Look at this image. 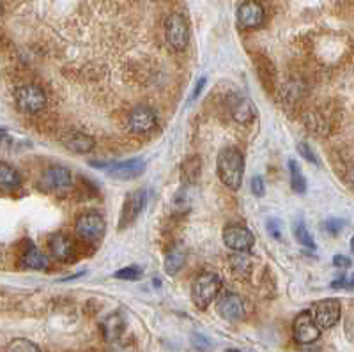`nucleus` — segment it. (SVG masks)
<instances>
[{"label":"nucleus","instance_id":"1","mask_svg":"<svg viewBox=\"0 0 354 352\" xmlns=\"http://www.w3.org/2000/svg\"><path fill=\"white\" fill-rule=\"evenodd\" d=\"M216 172L220 180L227 188L239 189L243 185V172H245V160L243 154L234 147H227L218 154Z\"/></svg>","mask_w":354,"mask_h":352},{"label":"nucleus","instance_id":"2","mask_svg":"<svg viewBox=\"0 0 354 352\" xmlns=\"http://www.w3.org/2000/svg\"><path fill=\"white\" fill-rule=\"evenodd\" d=\"M221 280L214 272H202L192 284V301L198 310H205L218 297Z\"/></svg>","mask_w":354,"mask_h":352},{"label":"nucleus","instance_id":"3","mask_svg":"<svg viewBox=\"0 0 354 352\" xmlns=\"http://www.w3.org/2000/svg\"><path fill=\"white\" fill-rule=\"evenodd\" d=\"M105 220L101 218V214L94 211L80 214L77 218V223H75V232L85 243H97L101 237L105 236Z\"/></svg>","mask_w":354,"mask_h":352},{"label":"nucleus","instance_id":"4","mask_svg":"<svg viewBox=\"0 0 354 352\" xmlns=\"http://www.w3.org/2000/svg\"><path fill=\"white\" fill-rule=\"evenodd\" d=\"M15 100H17L18 109L25 113H39L41 110H44L46 106V94L41 87L37 85H21V87L17 89L15 93Z\"/></svg>","mask_w":354,"mask_h":352},{"label":"nucleus","instance_id":"5","mask_svg":"<svg viewBox=\"0 0 354 352\" xmlns=\"http://www.w3.org/2000/svg\"><path fill=\"white\" fill-rule=\"evenodd\" d=\"M165 39L170 44V48L183 52L188 46L189 41V27L188 21L183 15H170L165 20Z\"/></svg>","mask_w":354,"mask_h":352},{"label":"nucleus","instance_id":"6","mask_svg":"<svg viewBox=\"0 0 354 352\" xmlns=\"http://www.w3.org/2000/svg\"><path fill=\"white\" fill-rule=\"evenodd\" d=\"M340 313H342V306L337 299H322L314 304L310 315L319 329H330L340 320Z\"/></svg>","mask_w":354,"mask_h":352},{"label":"nucleus","instance_id":"7","mask_svg":"<svg viewBox=\"0 0 354 352\" xmlns=\"http://www.w3.org/2000/svg\"><path fill=\"white\" fill-rule=\"evenodd\" d=\"M223 243L232 252H250L255 243L254 234L243 225H227L223 230Z\"/></svg>","mask_w":354,"mask_h":352},{"label":"nucleus","instance_id":"8","mask_svg":"<svg viewBox=\"0 0 354 352\" xmlns=\"http://www.w3.org/2000/svg\"><path fill=\"white\" fill-rule=\"evenodd\" d=\"M292 333L294 340L301 345L314 344V342L319 340V336H321V329L317 328V324L314 322L310 312H301L294 319Z\"/></svg>","mask_w":354,"mask_h":352},{"label":"nucleus","instance_id":"9","mask_svg":"<svg viewBox=\"0 0 354 352\" xmlns=\"http://www.w3.org/2000/svg\"><path fill=\"white\" fill-rule=\"evenodd\" d=\"M71 172L66 167H50L43 172L39 179V186L44 192H62L71 186Z\"/></svg>","mask_w":354,"mask_h":352},{"label":"nucleus","instance_id":"10","mask_svg":"<svg viewBox=\"0 0 354 352\" xmlns=\"http://www.w3.org/2000/svg\"><path fill=\"white\" fill-rule=\"evenodd\" d=\"M145 201H147V193L144 189H135V192L129 193L126 196V202L122 205L121 212V221H119V227L126 228L137 220L142 214V211L145 209Z\"/></svg>","mask_w":354,"mask_h":352},{"label":"nucleus","instance_id":"11","mask_svg":"<svg viewBox=\"0 0 354 352\" xmlns=\"http://www.w3.org/2000/svg\"><path fill=\"white\" fill-rule=\"evenodd\" d=\"M216 310L221 319L225 320H241L245 317V301L239 294L225 293L216 301Z\"/></svg>","mask_w":354,"mask_h":352},{"label":"nucleus","instance_id":"12","mask_svg":"<svg viewBox=\"0 0 354 352\" xmlns=\"http://www.w3.org/2000/svg\"><path fill=\"white\" fill-rule=\"evenodd\" d=\"M129 129L137 135H144V133H149L156 128L158 117L156 112L149 106H137L129 113Z\"/></svg>","mask_w":354,"mask_h":352},{"label":"nucleus","instance_id":"13","mask_svg":"<svg viewBox=\"0 0 354 352\" xmlns=\"http://www.w3.org/2000/svg\"><path fill=\"white\" fill-rule=\"evenodd\" d=\"M266 20V11L259 2L255 0H248L241 8L238 9V24L239 27L246 28V30H252V28H257L264 24Z\"/></svg>","mask_w":354,"mask_h":352},{"label":"nucleus","instance_id":"14","mask_svg":"<svg viewBox=\"0 0 354 352\" xmlns=\"http://www.w3.org/2000/svg\"><path fill=\"white\" fill-rule=\"evenodd\" d=\"M145 170V163L140 158H133V160L121 161V163H113L106 167V174L113 179L119 180H131L137 179L138 176H142V172Z\"/></svg>","mask_w":354,"mask_h":352},{"label":"nucleus","instance_id":"15","mask_svg":"<svg viewBox=\"0 0 354 352\" xmlns=\"http://www.w3.org/2000/svg\"><path fill=\"white\" fill-rule=\"evenodd\" d=\"M62 145H64L68 151L77 152V154H87L94 149L96 142H94L93 136H88L87 133L82 131H68L61 136Z\"/></svg>","mask_w":354,"mask_h":352},{"label":"nucleus","instance_id":"16","mask_svg":"<svg viewBox=\"0 0 354 352\" xmlns=\"http://www.w3.org/2000/svg\"><path fill=\"white\" fill-rule=\"evenodd\" d=\"M48 246L52 255L61 262H68L73 255H75V246H73L71 237L66 234H53L48 239Z\"/></svg>","mask_w":354,"mask_h":352},{"label":"nucleus","instance_id":"17","mask_svg":"<svg viewBox=\"0 0 354 352\" xmlns=\"http://www.w3.org/2000/svg\"><path fill=\"white\" fill-rule=\"evenodd\" d=\"M229 266L238 280H248L252 269H254V259L248 252H236L234 255H230Z\"/></svg>","mask_w":354,"mask_h":352},{"label":"nucleus","instance_id":"18","mask_svg":"<svg viewBox=\"0 0 354 352\" xmlns=\"http://www.w3.org/2000/svg\"><path fill=\"white\" fill-rule=\"evenodd\" d=\"M21 268L32 269V271H44V269L50 268V259L37 246L30 244L21 255Z\"/></svg>","mask_w":354,"mask_h":352},{"label":"nucleus","instance_id":"19","mask_svg":"<svg viewBox=\"0 0 354 352\" xmlns=\"http://www.w3.org/2000/svg\"><path fill=\"white\" fill-rule=\"evenodd\" d=\"M186 255H188V252H186L185 244L183 243L174 244L165 257L167 275H170V277H172V275H177V272L181 271L183 266H185V262H186Z\"/></svg>","mask_w":354,"mask_h":352},{"label":"nucleus","instance_id":"20","mask_svg":"<svg viewBox=\"0 0 354 352\" xmlns=\"http://www.w3.org/2000/svg\"><path fill=\"white\" fill-rule=\"evenodd\" d=\"M21 185V177L15 167L9 163L0 161V189L4 192H12Z\"/></svg>","mask_w":354,"mask_h":352},{"label":"nucleus","instance_id":"21","mask_svg":"<svg viewBox=\"0 0 354 352\" xmlns=\"http://www.w3.org/2000/svg\"><path fill=\"white\" fill-rule=\"evenodd\" d=\"M255 106L252 104V101L245 100V98H239L236 103L232 104V119L239 124H248L255 119Z\"/></svg>","mask_w":354,"mask_h":352},{"label":"nucleus","instance_id":"22","mask_svg":"<svg viewBox=\"0 0 354 352\" xmlns=\"http://www.w3.org/2000/svg\"><path fill=\"white\" fill-rule=\"evenodd\" d=\"M202 161L198 156H189L181 165V177L186 185H197L201 179Z\"/></svg>","mask_w":354,"mask_h":352},{"label":"nucleus","instance_id":"23","mask_svg":"<svg viewBox=\"0 0 354 352\" xmlns=\"http://www.w3.org/2000/svg\"><path fill=\"white\" fill-rule=\"evenodd\" d=\"M122 331H124V319L121 313H112L110 317H106L103 322V335H105L106 342L119 340Z\"/></svg>","mask_w":354,"mask_h":352},{"label":"nucleus","instance_id":"24","mask_svg":"<svg viewBox=\"0 0 354 352\" xmlns=\"http://www.w3.org/2000/svg\"><path fill=\"white\" fill-rule=\"evenodd\" d=\"M292 234H294V237H296V241H298L299 244H303L305 248H312V250L315 248L314 237L310 236L308 228H306L305 221H303L301 218H298V220H294Z\"/></svg>","mask_w":354,"mask_h":352},{"label":"nucleus","instance_id":"25","mask_svg":"<svg viewBox=\"0 0 354 352\" xmlns=\"http://www.w3.org/2000/svg\"><path fill=\"white\" fill-rule=\"evenodd\" d=\"M289 174H290V186L292 192L296 193H305L306 192V179L303 176L301 168L294 160L289 161Z\"/></svg>","mask_w":354,"mask_h":352},{"label":"nucleus","instance_id":"26","mask_svg":"<svg viewBox=\"0 0 354 352\" xmlns=\"http://www.w3.org/2000/svg\"><path fill=\"white\" fill-rule=\"evenodd\" d=\"M6 352H41L34 342L27 340V338H17L6 347Z\"/></svg>","mask_w":354,"mask_h":352},{"label":"nucleus","instance_id":"27","mask_svg":"<svg viewBox=\"0 0 354 352\" xmlns=\"http://www.w3.org/2000/svg\"><path fill=\"white\" fill-rule=\"evenodd\" d=\"M142 275H144L142 268H138V266H129V268L119 269L113 277L119 278V280H140Z\"/></svg>","mask_w":354,"mask_h":352},{"label":"nucleus","instance_id":"28","mask_svg":"<svg viewBox=\"0 0 354 352\" xmlns=\"http://www.w3.org/2000/svg\"><path fill=\"white\" fill-rule=\"evenodd\" d=\"M298 152L301 154L303 158H305L306 161H310V163H317V156H315V152L312 151V147H310L306 142H299L298 144Z\"/></svg>","mask_w":354,"mask_h":352},{"label":"nucleus","instance_id":"29","mask_svg":"<svg viewBox=\"0 0 354 352\" xmlns=\"http://www.w3.org/2000/svg\"><path fill=\"white\" fill-rule=\"evenodd\" d=\"M250 188H252V193L255 196H264L266 193V186H264V179L261 176H254L252 177V183H250Z\"/></svg>","mask_w":354,"mask_h":352},{"label":"nucleus","instance_id":"30","mask_svg":"<svg viewBox=\"0 0 354 352\" xmlns=\"http://www.w3.org/2000/svg\"><path fill=\"white\" fill-rule=\"evenodd\" d=\"M322 227H326L324 230H328V232L337 234V232H340V230H342L344 221L342 220H328L326 223H322Z\"/></svg>","mask_w":354,"mask_h":352},{"label":"nucleus","instance_id":"31","mask_svg":"<svg viewBox=\"0 0 354 352\" xmlns=\"http://www.w3.org/2000/svg\"><path fill=\"white\" fill-rule=\"evenodd\" d=\"M194 345L195 349H198V351H209L211 349L209 340L202 335H194Z\"/></svg>","mask_w":354,"mask_h":352},{"label":"nucleus","instance_id":"32","mask_svg":"<svg viewBox=\"0 0 354 352\" xmlns=\"http://www.w3.org/2000/svg\"><path fill=\"white\" fill-rule=\"evenodd\" d=\"M333 264H335V268L347 269V268H351V260L347 259V257H344V255H335Z\"/></svg>","mask_w":354,"mask_h":352},{"label":"nucleus","instance_id":"33","mask_svg":"<svg viewBox=\"0 0 354 352\" xmlns=\"http://www.w3.org/2000/svg\"><path fill=\"white\" fill-rule=\"evenodd\" d=\"M268 227H270L271 237L280 239V223H278V220H270L268 221Z\"/></svg>","mask_w":354,"mask_h":352},{"label":"nucleus","instance_id":"34","mask_svg":"<svg viewBox=\"0 0 354 352\" xmlns=\"http://www.w3.org/2000/svg\"><path fill=\"white\" fill-rule=\"evenodd\" d=\"M204 85H205V78H201V80L197 82V87H195V93H194V96H192V100H195V98H197L198 94L202 93V89H204Z\"/></svg>","mask_w":354,"mask_h":352},{"label":"nucleus","instance_id":"35","mask_svg":"<svg viewBox=\"0 0 354 352\" xmlns=\"http://www.w3.org/2000/svg\"><path fill=\"white\" fill-rule=\"evenodd\" d=\"M6 135V129L4 128H0V138H2V136Z\"/></svg>","mask_w":354,"mask_h":352},{"label":"nucleus","instance_id":"36","mask_svg":"<svg viewBox=\"0 0 354 352\" xmlns=\"http://www.w3.org/2000/svg\"><path fill=\"white\" fill-rule=\"evenodd\" d=\"M227 352H238V351H227Z\"/></svg>","mask_w":354,"mask_h":352},{"label":"nucleus","instance_id":"37","mask_svg":"<svg viewBox=\"0 0 354 352\" xmlns=\"http://www.w3.org/2000/svg\"><path fill=\"white\" fill-rule=\"evenodd\" d=\"M306 352H315V351H306Z\"/></svg>","mask_w":354,"mask_h":352},{"label":"nucleus","instance_id":"38","mask_svg":"<svg viewBox=\"0 0 354 352\" xmlns=\"http://www.w3.org/2000/svg\"><path fill=\"white\" fill-rule=\"evenodd\" d=\"M0 11H2V8H0Z\"/></svg>","mask_w":354,"mask_h":352}]
</instances>
